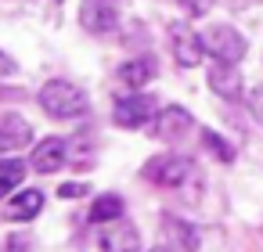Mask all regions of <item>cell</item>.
Wrapping results in <instances>:
<instances>
[{
  "instance_id": "1",
  "label": "cell",
  "mask_w": 263,
  "mask_h": 252,
  "mask_svg": "<svg viewBox=\"0 0 263 252\" xmlns=\"http://www.w3.org/2000/svg\"><path fill=\"white\" fill-rule=\"evenodd\" d=\"M36 101H40V108H44L47 115H54V119H80V115H87V108H90L87 94H83L76 83H69V80H47V83L40 87Z\"/></svg>"
},
{
  "instance_id": "2",
  "label": "cell",
  "mask_w": 263,
  "mask_h": 252,
  "mask_svg": "<svg viewBox=\"0 0 263 252\" xmlns=\"http://www.w3.org/2000/svg\"><path fill=\"white\" fill-rule=\"evenodd\" d=\"M202 47H205V54L213 58V62H231V65H238L241 58H245V36L238 33V29H231V26H209L205 33H202Z\"/></svg>"
},
{
  "instance_id": "3",
  "label": "cell",
  "mask_w": 263,
  "mask_h": 252,
  "mask_svg": "<svg viewBox=\"0 0 263 252\" xmlns=\"http://www.w3.org/2000/svg\"><path fill=\"white\" fill-rule=\"evenodd\" d=\"M170 51L180 69L202 65V54H205L202 33H195V26H187V22H170Z\"/></svg>"
},
{
  "instance_id": "4",
  "label": "cell",
  "mask_w": 263,
  "mask_h": 252,
  "mask_svg": "<svg viewBox=\"0 0 263 252\" xmlns=\"http://www.w3.org/2000/svg\"><path fill=\"white\" fill-rule=\"evenodd\" d=\"M112 119H116V126H123V130H141V126H148V123H155V101L148 98V94H123V98H116V108H112Z\"/></svg>"
},
{
  "instance_id": "5",
  "label": "cell",
  "mask_w": 263,
  "mask_h": 252,
  "mask_svg": "<svg viewBox=\"0 0 263 252\" xmlns=\"http://www.w3.org/2000/svg\"><path fill=\"white\" fill-rule=\"evenodd\" d=\"M144 177L159 187H180L184 180L195 177V162L184 159V155H155L148 166H144Z\"/></svg>"
},
{
  "instance_id": "6",
  "label": "cell",
  "mask_w": 263,
  "mask_h": 252,
  "mask_svg": "<svg viewBox=\"0 0 263 252\" xmlns=\"http://www.w3.org/2000/svg\"><path fill=\"white\" fill-rule=\"evenodd\" d=\"M80 26L94 36H105L119 26V0H83L80 4Z\"/></svg>"
},
{
  "instance_id": "7",
  "label": "cell",
  "mask_w": 263,
  "mask_h": 252,
  "mask_svg": "<svg viewBox=\"0 0 263 252\" xmlns=\"http://www.w3.org/2000/svg\"><path fill=\"white\" fill-rule=\"evenodd\" d=\"M209 90L216 94V98H223V101H238L241 94H245V80H241V72H238V65H231V62H216V65H209Z\"/></svg>"
},
{
  "instance_id": "8",
  "label": "cell",
  "mask_w": 263,
  "mask_h": 252,
  "mask_svg": "<svg viewBox=\"0 0 263 252\" xmlns=\"http://www.w3.org/2000/svg\"><path fill=\"white\" fill-rule=\"evenodd\" d=\"M191 126H195V119H191V112H187V108H180V105H166V108L155 115V123H152L155 137H159V141H166V144L180 141Z\"/></svg>"
},
{
  "instance_id": "9",
  "label": "cell",
  "mask_w": 263,
  "mask_h": 252,
  "mask_svg": "<svg viewBox=\"0 0 263 252\" xmlns=\"http://www.w3.org/2000/svg\"><path fill=\"white\" fill-rule=\"evenodd\" d=\"M65 159H69V144H65V137H47V141H40L36 148H33V169L36 173H58L62 166H65Z\"/></svg>"
},
{
  "instance_id": "10",
  "label": "cell",
  "mask_w": 263,
  "mask_h": 252,
  "mask_svg": "<svg viewBox=\"0 0 263 252\" xmlns=\"http://www.w3.org/2000/svg\"><path fill=\"white\" fill-rule=\"evenodd\" d=\"M101 248H105V252H141V230H137L134 223H126V220L105 223Z\"/></svg>"
},
{
  "instance_id": "11",
  "label": "cell",
  "mask_w": 263,
  "mask_h": 252,
  "mask_svg": "<svg viewBox=\"0 0 263 252\" xmlns=\"http://www.w3.org/2000/svg\"><path fill=\"white\" fill-rule=\"evenodd\" d=\"M29 141H33V126L22 115H15V112L0 115V151H22V148H29Z\"/></svg>"
},
{
  "instance_id": "12",
  "label": "cell",
  "mask_w": 263,
  "mask_h": 252,
  "mask_svg": "<svg viewBox=\"0 0 263 252\" xmlns=\"http://www.w3.org/2000/svg\"><path fill=\"white\" fill-rule=\"evenodd\" d=\"M119 83L123 87H130V90H141V87H148L152 80H155V62L148 58V54H141V58H130V62H123L119 65Z\"/></svg>"
},
{
  "instance_id": "13",
  "label": "cell",
  "mask_w": 263,
  "mask_h": 252,
  "mask_svg": "<svg viewBox=\"0 0 263 252\" xmlns=\"http://www.w3.org/2000/svg\"><path fill=\"white\" fill-rule=\"evenodd\" d=\"M44 212V191H36V187H26V191H18L15 198H11V205H8V216L11 220H36Z\"/></svg>"
},
{
  "instance_id": "14",
  "label": "cell",
  "mask_w": 263,
  "mask_h": 252,
  "mask_svg": "<svg viewBox=\"0 0 263 252\" xmlns=\"http://www.w3.org/2000/svg\"><path fill=\"white\" fill-rule=\"evenodd\" d=\"M123 220V198L119 195H101L90 205V223H116Z\"/></svg>"
},
{
  "instance_id": "15",
  "label": "cell",
  "mask_w": 263,
  "mask_h": 252,
  "mask_svg": "<svg viewBox=\"0 0 263 252\" xmlns=\"http://www.w3.org/2000/svg\"><path fill=\"white\" fill-rule=\"evenodd\" d=\"M162 227L170 230V238H173L184 252H195V248H198V230H195L191 223H184V220H177V216H166Z\"/></svg>"
},
{
  "instance_id": "16",
  "label": "cell",
  "mask_w": 263,
  "mask_h": 252,
  "mask_svg": "<svg viewBox=\"0 0 263 252\" xmlns=\"http://www.w3.org/2000/svg\"><path fill=\"white\" fill-rule=\"evenodd\" d=\"M22 177H26V162L22 159H4L0 162V198L11 195L15 187H22Z\"/></svg>"
},
{
  "instance_id": "17",
  "label": "cell",
  "mask_w": 263,
  "mask_h": 252,
  "mask_svg": "<svg viewBox=\"0 0 263 252\" xmlns=\"http://www.w3.org/2000/svg\"><path fill=\"white\" fill-rule=\"evenodd\" d=\"M202 144H205V148H209V151H213V155H216L220 162H231V159H234L231 144H227V141H223L220 133H213V130H202Z\"/></svg>"
},
{
  "instance_id": "18",
  "label": "cell",
  "mask_w": 263,
  "mask_h": 252,
  "mask_svg": "<svg viewBox=\"0 0 263 252\" xmlns=\"http://www.w3.org/2000/svg\"><path fill=\"white\" fill-rule=\"evenodd\" d=\"M245 101H249V112L263 123V83H259V87H252V90L245 94Z\"/></svg>"
},
{
  "instance_id": "19",
  "label": "cell",
  "mask_w": 263,
  "mask_h": 252,
  "mask_svg": "<svg viewBox=\"0 0 263 252\" xmlns=\"http://www.w3.org/2000/svg\"><path fill=\"white\" fill-rule=\"evenodd\" d=\"M177 4L187 11V15H195V18H202V15H209V8H213V0H177Z\"/></svg>"
},
{
  "instance_id": "20",
  "label": "cell",
  "mask_w": 263,
  "mask_h": 252,
  "mask_svg": "<svg viewBox=\"0 0 263 252\" xmlns=\"http://www.w3.org/2000/svg\"><path fill=\"white\" fill-rule=\"evenodd\" d=\"M4 252H29V238H22V234H15L11 241H8V248Z\"/></svg>"
},
{
  "instance_id": "21",
  "label": "cell",
  "mask_w": 263,
  "mask_h": 252,
  "mask_svg": "<svg viewBox=\"0 0 263 252\" xmlns=\"http://www.w3.org/2000/svg\"><path fill=\"white\" fill-rule=\"evenodd\" d=\"M62 198H76V195H87V184H65L62 191H58Z\"/></svg>"
},
{
  "instance_id": "22",
  "label": "cell",
  "mask_w": 263,
  "mask_h": 252,
  "mask_svg": "<svg viewBox=\"0 0 263 252\" xmlns=\"http://www.w3.org/2000/svg\"><path fill=\"white\" fill-rule=\"evenodd\" d=\"M15 69H18V65L11 62V54H4V51H0V76H11Z\"/></svg>"
},
{
  "instance_id": "23",
  "label": "cell",
  "mask_w": 263,
  "mask_h": 252,
  "mask_svg": "<svg viewBox=\"0 0 263 252\" xmlns=\"http://www.w3.org/2000/svg\"><path fill=\"white\" fill-rule=\"evenodd\" d=\"M148 252H170V248H162V245H155V248H148Z\"/></svg>"
},
{
  "instance_id": "24",
  "label": "cell",
  "mask_w": 263,
  "mask_h": 252,
  "mask_svg": "<svg viewBox=\"0 0 263 252\" xmlns=\"http://www.w3.org/2000/svg\"><path fill=\"white\" fill-rule=\"evenodd\" d=\"M231 4H241V0H231Z\"/></svg>"
}]
</instances>
